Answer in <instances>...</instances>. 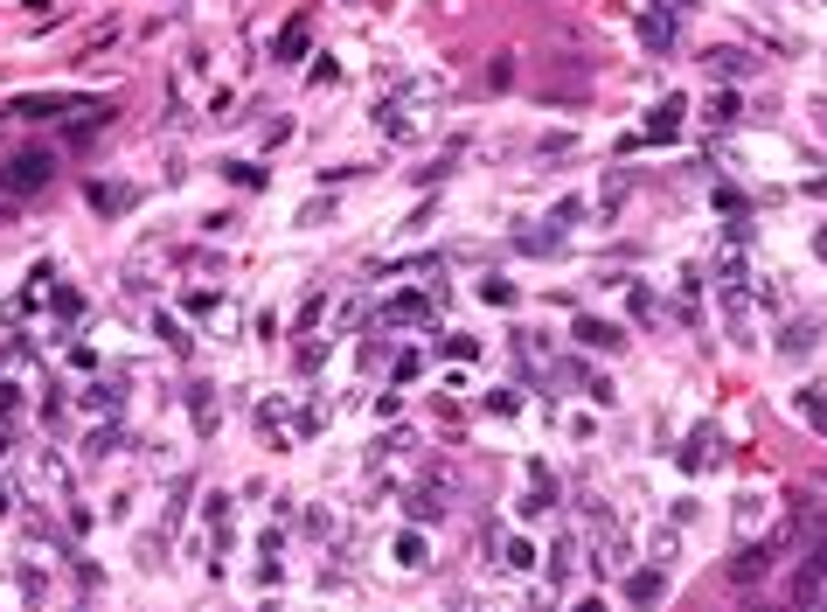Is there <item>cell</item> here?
<instances>
[{
  "label": "cell",
  "instance_id": "cell-1",
  "mask_svg": "<svg viewBox=\"0 0 827 612\" xmlns=\"http://www.w3.org/2000/svg\"><path fill=\"white\" fill-rule=\"evenodd\" d=\"M49 181H56V147L0 153V188H7V195H35V188H49Z\"/></svg>",
  "mask_w": 827,
  "mask_h": 612
},
{
  "label": "cell",
  "instance_id": "cell-2",
  "mask_svg": "<svg viewBox=\"0 0 827 612\" xmlns=\"http://www.w3.org/2000/svg\"><path fill=\"white\" fill-rule=\"evenodd\" d=\"M786 550H793V529H779V536H751V543L730 557V585H737V592H751L758 578H772V564H779Z\"/></svg>",
  "mask_w": 827,
  "mask_h": 612
},
{
  "label": "cell",
  "instance_id": "cell-3",
  "mask_svg": "<svg viewBox=\"0 0 827 612\" xmlns=\"http://www.w3.org/2000/svg\"><path fill=\"white\" fill-rule=\"evenodd\" d=\"M438 306H445V279L431 293H390L383 300V334H411V327H438Z\"/></svg>",
  "mask_w": 827,
  "mask_h": 612
},
{
  "label": "cell",
  "instance_id": "cell-4",
  "mask_svg": "<svg viewBox=\"0 0 827 612\" xmlns=\"http://www.w3.org/2000/svg\"><path fill=\"white\" fill-rule=\"evenodd\" d=\"M786 606L793 612H827V536L807 543V557H800V571H793V585H786Z\"/></svg>",
  "mask_w": 827,
  "mask_h": 612
},
{
  "label": "cell",
  "instance_id": "cell-5",
  "mask_svg": "<svg viewBox=\"0 0 827 612\" xmlns=\"http://www.w3.org/2000/svg\"><path fill=\"white\" fill-rule=\"evenodd\" d=\"M105 98H70V91H28V98H14L7 112L14 119H56V126H70V119H84V112H98Z\"/></svg>",
  "mask_w": 827,
  "mask_h": 612
},
{
  "label": "cell",
  "instance_id": "cell-6",
  "mask_svg": "<svg viewBox=\"0 0 827 612\" xmlns=\"http://www.w3.org/2000/svg\"><path fill=\"white\" fill-rule=\"evenodd\" d=\"M827 334V320L821 313H793L779 334H772V355H786V362H800V355H814V341Z\"/></svg>",
  "mask_w": 827,
  "mask_h": 612
},
{
  "label": "cell",
  "instance_id": "cell-7",
  "mask_svg": "<svg viewBox=\"0 0 827 612\" xmlns=\"http://www.w3.org/2000/svg\"><path fill=\"white\" fill-rule=\"evenodd\" d=\"M668 599V564H640V571H626V606L633 612H654Z\"/></svg>",
  "mask_w": 827,
  "mask_h": 612
},
{
  "label": "cell",
  "instance_id": "cell-8",
  "mask_svg": "<svg viewBox=\"0 0 827 612\" xmlns=\"http://www.w3.org/2000/svg\"><path fill=\"white\" fill-rule=\"evenodd\" d=\"M682 119H689V98H682V91L661 98V105L647 112V147H675V140H682Z\"/></svg>",
  "mask_w": 827,
  "mask_h": 612
},
{
  "label": "cell",
  "instance_id": "cell-9",
  "mask_svg": "<svg viewBox=\"0 0 827 612\" xmlns=\"http://www.w3.org/2000/svg\"><path fill=\"white\" fill-rule=\"evenodd\" d=\"M445 508H452V473L431 466V480H417V487H411V515H417V522H431V515H445Z\"/></svg>",
  "mask_w": 827,
  "mask_h": 612
},
{
  "label": "cell",
  "instance_id": "cell-10",
  "mask_svg": "<svg viewBox=\"0 0 827 612\" xmlns=\"http://www.w3.org/2000/svg\"><path fill=\"white\" fill-rule=\"evenodd\" d=\"M563 237H570V230H556L550 216H543V223H515V251H522V258H563Z\"/></svg>",
  "mask_w": 827,
  "mask_h": 612
},
{
  "label": "cell",
  "instance_id": "cell-11",
  "mask_svg": "<svg viewBox=\"0 0 827 612\" xmlns=\"http://www.w3.org/2000/svg\"><path fill=\"white\" fill-rule=\"evenodd\" d=\"M723 306V334H730V348H758V327H751V293H716Z\"/></svg>",
  "mask_w": 827,
  "mask_h": 612
},
{
  "label": "cell",
  "instance_id": "cell-12",
  "mask_svg": "<svg viewBox=\"0 0 827 612\" xmlns=\"http://www.w3.org/2000/svg\"><path fill=\"white\" fill-rule=\"evenodd\" d=\"M640 49H654V56H675V49H682V28H675L668 7H647V14H640Z\"/></svg>",
  "mask_w": 827,
  "mask_h": 612
},
{
  "label": "cell",
  "instance_id": "cell-13",
  "mask_svg": "<svg viewBox=\"0 0 827 612\" xmlns=\"http://www.w3.org/2000/svg\"><path fill=\"white\" fill-rule=\"evenodd\" d=\"M570 334H577V348H605V355L626 348V327H612V320H598V313H577Z\"/></svg>",
  "mask_w": 827,
  "mask_h": 612
},
{
  "label": "cell",
  "instance_id": "cell-14",
  "mask_svg": "<svg viewBox=\"0 0 827 612\" xmlns=\"http://www.w3.org/2000/svg\"><path fill=\"white\" fill-rule=\"evenodd\" d=\"M84 202H91L98 216H126L139 195H133V181H91V188H84Z\"/></svg>",
  "mask_w": 827,
  "mask_h": 612
},
{
  "label": "cell",
  "instance_id": "cell-15",
  "mask_svg": "<svg viewBox=\"0 0 827 612\" xmlns=\"http://www.w3.org/2000/svg\"><path fill=\"white\" fill-rule=\"evenodd\" d=\"M702 70H709V77H751V70H758V56L723 42V49H702Z\"/></svg>",
  "mask_w": 827,
  "mask_h": 612
},
{
  "label": "cell",
  "instance_id": "cell-16",
  "mask_svg": "<svg viewBox=\"0 0 827 612\" xmlns=\"http://www.w3.org/2000/svg\"><path fill=\"white\" fill-rule=\"evenodd\" d=\"M84 411H91V418H126V376L91 383V390H84Z\"/></svg>",
  "mask_w": 827,
  "mask_h": 612
},
{
  "label": "cell",
  "instance_id": "cell-17",
  "mask_svg": "<svg viewBox=\"0 0 827 612\" xmlns=\"http://www.w3.org/2000/svg\"><path fill=\"white\" fill-rule=\"evenodd\" d=\"M306 49H313V21L299 14V21H285V28H278V42H272V63H299Z\"/></svg>",
  "mask_w": 827,
  "mask_h": 612
},
{
  "label": "cell",
  "instance_id": "cell-18",
  "mask_svg": "<svg viewBox=\"0 0 827 612\" xmlns=\"http://www.w3.org/2000/svg\"><path fill=\"white\" fill-rule=\"evenodd\" d=\"M716 293H751V265H744V251L730 244V251H716Z\"/></svg>",
  "mask_w": 827,
  "mask_h": 612
},
{
  "label": "cell",
  "instance_id": "cell-19",
  "mask_svg": "<svg viewBox=\"0 0 827 612\" xmlns=\"http://www.w3.org/2000/svg\"><path fill=\"white\" fill-rule=\"evenodd\" d=\"M119 446H126V418H105V425H98V432L84 439V459H91V466H105V459L119 453Z\"/></svg>",
  "mask_w": 827,
  "mask_h": 612
},
{
  "label": "cell",
  "instance_id": "cell-20",
  "mask_svg": "<svg viewBox=\"0 0 827 612\" xmlns=\"http://www.w3.org/2000/svg\"><path fill=\"white\" fill-rule=\"evenodd\" d=\"M84 313H91V300H84L77 286H56V293H49V320H56V327H84Z\"/></svg>",
  "mask_w": 827,
  "mask_h": 612
},
{
  "label": "cell",
  "instance_id": "cell-21",
  "mask_svg": "<svg viewBox=\"0 0 827 612\" xmlns=\"http://www.w3.org/2000/svg\"><path fill=\"white\" fill-rule=\"evenodd\" d=\"M188 418H195V439L216 432V390L209 383H188Z\"/></svg>",
  "mask_w": 827,
  "mask_h": 612
},
{
  "label": "cell",
  "instance_id": "cell-22",
  "mask_svg": "<svg viewBox=\"0 0 827 612\" xmlns=\"http://www.w3.org/2000/svg\"><path fill=\"white\" fill-rule=\"evenodd\" d=\"M570 564H577V536H556L550 543V571H543V578H550V599L570 585Z\"/></svg>",
  "mask_w": 827,
  "mask_h": 612
},
{
  "label": "cell",
  "instance_id": "cell-23",
  "mask_svg": "<svg viewBox=\"0 0 827 612\" xmlns=\"http://www.w3.org/2000/svg\"><path fill=\"white\" fill-rule=\"evenodd\" d=\"M793 411H800V418H807V425L827 439V390H821V383H807V390L793 397Z\"/></svg>",
  "mask_w": 827,
  "mask_h": 612
},
{
  "label": "cell",
  "instance_id": "cell-24",
  "mask_svg": "<svg viewBox=\"0 0 827 612\" xmlns=\"http://www.w3.org/2000/svg\"><path fill=\"white\" fill-rule=\"evenodd\" d=\"M709 446H716V425H695L689 446H682V473H702V466H709Z\"/></svg>",
  "mask_w": 827,
  "mask_h": 612
},
{
  "label": "cell",
  "instance_id": "cell-25",
  "mask_svg": "<svg viewBox=\"0 0 827 612\" xmlns=\"http://www.w3.org/2000/svg\"><path fill=\"white\" fill-rule=\"evenodd\" d=\"M417 376H424V355H417V348H397V355H390V390H404Z\"/></svg>",
  "mask_w": 827,
  "mask_h": 612
},
{
  "label": "cell",
  "instance_id": "cell-26",
  "mask_svg": "<svg viewBox=\"0 0 827 612\" xmlns=\"http://www.w3.org/2000/svg\"><path fill=\"white\" fill-rule=\"evenodd\" d=\"M397 564H411V571H424V564H431V543H424V529H404V536H397Z\"/></svg>",
  "mask_w": 827,
  "mask_h": 612
},
{
  "label": "cell",
  "instance_id": "cell-27",
  "mask_svg": "<svg viewBox=\"0 0 827 612\" xmlns=\"http://www.w3.org/2000/svg\"><path fill=\"white\" fill-rule=\"evenodd\" d=\"M758 522H765V494H737V536L744 543L758 536Z\"/></svg>",
  "mask_w": 827,
  "mask_h": 612
},
{
  "label": "cell",
  "instance_id": "cell-28",
  "mask_svg": "<svg viewBox=\"0 0 827 612\" xmlns=\"http://www.w3.org/2000/svg\"><path fill=\"white\" fill-rule=\"evenodd\" d=\"M501 564L508 571H536V543L529 536H501Z\"/></svg>",
  "mask_w": 827,
  "mask_h": 612
},
{
  "label": "cell",
  "instance_id": "cell-29",
  "mask_svg": "<svg viewBox=\"0 0 827 612\" xmlns=\"http://www.w3.org/2000/svg\"><path fill=\"white\" fill-rule=\"evenodd\" d=\"M181 313H188V320H216V313H223V293H209V286H195V293L181 300Z\"/></svg>",
  "mask_w": 827,
  "mask_h": 612
},
{
  "label": "cell",
  "instance_id": "cell-30",
  "mask_svg": "<svg viewBox=\"0 0 827 612\" xmlns=\"http://www.w3.org/2000/svg\"><path fill=\"white\" fill-rule=\"evenodd\" d=\"M737 112H744V98H737V84H723V91L709 98V126H730Z\"/></svg>",
  "mask_w": 827,
  "mask_h": 612
},
{
  "label": "cell",
  "instance_id": "cell-31",
  "mask_svg": "<svg viewBox=\"0 0 827 612\" xmlns=\"http://www.w3.org/2000/svg\"><path fill=\"white\" fill-rule=\"evenodd\" d=\"M404 453H417V432H411V425H397V432H383V439H376V459H404Z\"/></svg>",
  "mask_w": 827,
  "mask_h": 612
},
{
  "label": "cell",
  "instance_id": "cell-32",
  "mask_svg": "<svg viewBox=\"0 0 827 612\" xmlns=\"http://www.w3.org/2000/svg\"><path fill=\"white\" fill-rule=\"evenodd\" d=\"M480 300H487V306H515V279H501V272H480Z\"/></svg>",
  "mask_w": 827,
  "mask_h": 612
},
{
  "label": "cell",
  "instance_id": "cell-33",
  "mask_svg": "<svg viewBox=\"0 0 827 612\" xmlns=\"http://www.w3.org/2000/svg\"><path fill=\"white\" fill-rule=\"evenodd\" d=\"M626 313H633L640 327H654V320H661V300H654L647 286H633V293H626Z\"/></svg>",
  "mask_w": 827,
  "mask_h": 612
},
{
  "label": "cell",
  "instance_id": "cell-34",
  "mask_svg": "<svg viewBox=\"0 0 827 612\" xmlns=\"http://www.w3.org/2000/svg\"><path fill=\"white\" fill-rule=\"evenodd\" d=\"M153 334H160V341H167L174 355H188V327H181L174 313H153Z\"/></svg>",
  "mask_w": 827,
  "mask_h": 612
},
{
  "label": "cell",
  "instance_id": "cell-35",
  "mask_svg": "<svg viewBox=\"0 0 827 612\" xmlns=\"http://www.w3.org/2000/svg\"><path fill=\"white\" fill-rule=\"evenodd\" d=\"M223 174H230L237 188H265V167H251V160H223Z\"/></svg>",
  "mask_w": 827,
  "mask_h": 612
},
{
  "label": "cell",
  "instance_id": "cell-36",
  "mask_svg": "<svg viewBox=\"0 0 827 612\" xmlns=\"http://www.w3.org/2000/svg\"><path fill=\"white\" fill-rule=\"evenodd\" d=\"M202 522H209V536L230 529V494H209V501H202Z\"/></svg>",
  "mask_w": 827,
  "mask_h": 612
},
{
  "label": "cell",
  "instance_id": "cell-37",
  "mask_svg": "<svg viewBox=\"0 0 827 612\" xmlns=\"http://www.w3.org/2000/svg\"><path fill=\"white\" fill-rule=\"evenodd\" d=\"M550 223H556V230H577V223H584V202H577V195H563V202L550 209Z\"/></svg>",
  "mask_w": 827,
  "mask_h": 612
},
{
  "label": "cell",
  "instance_id": "cell-38",
  "mask_svg": "<svg viewBox=\"0 0 827 612\" xmlns=\"http://www.w3.org/2000/svg\"><path fill=\"white\" fill-rule=\"evenodd\" d=\"M543 160H570V153H577V133H543Z\"/></svg>",
  "mask_w": 827,
  "mask_h": 612
},
{
  "label": "cell",
  "instance_id": "cell-39",
  "mask_svg": "<svg viewBox=\"0 0 827 612\" xmlns=\"http://www.w3.org/2000/svg\"><path fill=\"white\" fill-rule=\"evenodd\" d=\"M515 411H522L515 390H487V418H515Z\"/></svg>",
  "mask_w": 827,
  "mask_h": 612
},
{
  "label": "cell",
  "instance_id": "cell-40",
  "mask_svg": "<svg viewBox=\"0 0 827 612\" xmlns=\"http://www.w3.org/2000/svg\"><path fill=\"white\" fill-rule=\"evenodd\" d=\"M42 425H49V432L70 425V418H63V390H42Z\"/></svg>",
  "mask_w": 827,
  "mask_h": 612
},
{
  "label": "cell",
  "instance_id": "cell-41",
  "mask_svg": "<svg viewBox=\"0 0 827 612\" xmlns=\"http://www.w3.org/2000/svg\"><path fill=\"white\" fill-rule=\"evenodd\" d=\"M21 418V390L7 383V369H0V425H14Z\"/></svg>",
  "mask_w": 827,
  "mask_h": 612
},
{
  "label": "cell",
  "instance_id": "cell-42",
  "mask_svg": "<svg viewBox=\"0 0 827 612\" xmlns=\"http://www.w3.org/2000/svg\"><path fill=\"white\" fill-rule=\"evenodd\" d=\"M709 202H716V209H723V216H744V195H737V188H730V181H716V195H709Z\"/></svg>",
  "mask_w": 827,
  "mask_h": 612
},
{
  "label": "cell",
  "instance_id": "cell-43",
  "mask_svg": "<svg viewBox=\"0 0 827 612\" xmlns=\"http://www.w3.org/2000/svg\"><path fill=\"white\" fill-rule=\"evenodd\" d=\"M327 216H334V195H320V202H306V209H299V230H313V223H327Z\"/></svg>",
  "mask_w": 827,
  "mask_h": 612
},
{
  "label": "cell",
  "instance_id": "cell-44",
  "mask_svg": "<svg viewBox=\"0 0 827 612\" xmlns=\"http://www.w3.org/2000/svg\"><path fill=\"white\" fill-rule=\"evenodd\" d=\"M445 355H452V362H473L480 341H473V334H445Z\"/></svg>",
  "mask_w": 827,
  "mask_h": 612
},
{
  "label": "cell",
  "instance_id": "cell-45",
  "mask_svg": "<svg viewBox=\"0 0 827 612\" xmlns=\"http://www.w3.org/2000/svg\"><path fill=\"white\" fill-rule=\"evenodd\" d=\"M320 369H327V348L306 341V348H299V376H320Z\"/></svg>",
  "mask_w": 827,
  "mask_h": 612
},
{
  "label": "cell",
  "instance_id": "cell-46",
  "mask_svg": "<svg viewBox=\"0 0 827 612\" xmlns=\"http://www.w3.org/2000/svg\"><path fill=\"white\" fill-rule=\"evenodd\" d=\"M306 77H313V84H320V91H327V84H334V77H341V63H334V56H313V70H306Z\"/></svg>",
  "mask_w": 827,
  "mask_h": 612
},
{
  "label": "cell",
  "instance_id": "cell-47",
  "mask_svg": "<svg viewBox=\"0 0 827 612\" xmlns=\"http://www.w3.org/2000/svg\"><path fill=\"white\" fill-rule=\"evenodd\" d=\"M508 77H515V56H494V63H487V84L508 91Z\"/></svg>",
  "mask_w": 827,
  "mask_h": 612
},
{
  "label": "cell",
  "instance_id": "cell-48",
  "mask_svg": "<svg viewBox=\"0 0 827 612\" xmlns=\"http://www.w3.org/2000/svg\"><path fill=\"white\" fill-rule=\"evenodd\" d=\"M320 425H327V411H320V404H306V411H299V425H292V432H299V439H313V432H320Z\"/></svg>",
  "mask_w": 827,
  "mask_h": 612
},
{
  "label": "cell",
  "instance_id": "cell-49",
  "mask_svg": "<svg viewBox=\"0 0 827 612\" xmlns=\"http://www.w3.org/2000/svg\"><path fill=\"white\" fill-rule=\"evenodd\" d=\"M285 140H292V112H278L272 126H265V147H285Z\"/></svg>",
  "mask_w": 827,
  "mask_h": 612
},
{
  "label": "cell",
  "instance_id": "cell-50",
  "mask_svg": "<svg viewBox=\"0 0 827 612\" xmlns=\"http://www.w3.org/2000/svg\"><path fill=\"white\" fill-rule=\"evenodd\" d=\"M431 216H438V195H431V202H417L411 216H404V230H424V223H431Z\"/></svg>",
  "mask_w": 827,
  "mask_h": 612
},
{
  "label": "cell",
  "instance_id": "cell-51",
  "mask_svg": "<svg viewBox=\"0 0 827 612\" xmlns=\"http://www.w3.org/2000/svg\"><path fill=\"white\" fill-rule=\"evenodd\" d=\"M647 7H668V14H689L695 0H647Z\"/></svg>",
  "mask_w": 827,
  "mask_h": 612
},
{
  "label": "cell",
  "instance_id": "cell-52",
  "mask_svg": "<svg viewBox=\"0 0 827 612\" xmlns=\"http://www.w3.org/2000/svg\"><path fill=\"white\" fill-rule=\"evenodd\" d=\"M814 258H821V265H827V230H814Z\"/></svg>",
  "mask_w": 827,
  "mask_h": 612
},
{
  "label": "cell",
  "instance_id": "cell-53",
  "mask_svg": "<svg viewBox=\"0 0 827 612\" xmlns=\"http://www.w3.org/2000/svg\"><path fill=\"white\" fill-rule=\"evenodd\" d=\"M570 612H605V599H577V606H570Z\"/></svg>",
  "mask_w": 827,
  "mask_h": 612
},
{
  "label": "cell",
  "instance_id": "cell-54",
  "mask_svg": "<svg viewBox=\"0 0 827 612\" xmlns=\"http://www.w3.org/2000/svg\"><path fill=\"white\" fill-rule=\"evenodd\" d=\"M0 508H14V494H7V480H0Z\"/></svg>",
  "mask_w": 827,
  "mask_h": 612
},
{
  "label": "cell",
  "instance_id": "cell-55",
  "mask_svg": "<svg viewBox=\"0 0 827 612\" xmlns=\"http://www.w3.org/2000/svg\"><path fill=\"white\" fill-rule=\"evenodd\" d=\"M814 119H821V126H827V98H821V105H814Z\"/></svg>",
  "mask_w": 827,
  "mask_h": 612
}]
</instances>
